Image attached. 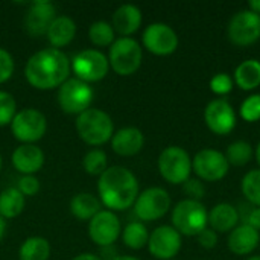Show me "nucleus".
I'll return each mask as SVG.
<instances>
[{
    "label": "nucleus",
    "instance_id": "nucleus-1",
    "mask_svg": "<svg viewBox=\"0 0 260 260\" xmlns=\"http://www.w3.org/2000/svg\"><path fill=\"white\" fill-rule=\"evenodd\" d=\"M72 72L70 59L61 49H43L34 53L24 67L27 82L37 90L59 88Z\"/></svg>",
    "mask_w": 260,
    "mask_h": 260
},
{
    "label": "nucleus",
    "instance_id": "nucleus-2",
    "mask_svg": "<svg viewBox=\"0 0 260 260\" xmlns=\"http://www.w3.org/2000/svg\"><path fill=\"white\" fill-rule=\"evenodd\" d=\"M99 201L111 212H122L134 206L140 187L137 177L123 166H110L98 181Z\"/></svg>",
    "mask_w": 260,
    "mask_h": 260
},
{
    "label": "nucleus",
    "instance_id": "nucleus-3",
    "mask_svg": "<svg viewBox=\"0 0 260 260\" xmlns=\"http://www.w3.org/2000/svg\"><path fill=\"white\" fill-rule=\"evenodd\" d=\"M209 210L201 201L181 200L172 207L171 222L172 227L181 235L189 238H197L203 230L209 227Z\"/></svg>",
    "mask_w": 260,
    "mask_h": 260
},
{
    "label": "nucleus",
    "instance_id": "nucleus-4",
    "mask_svg": "<svg viewBox=\"0 0 260 260\" xmlns=\"http://www.w3.org/2000/svg\"><path fill=\"white\" fill-rule=\"evenodd\" d=\"M76 131L82 142L91 146H101L111 140L114 123L108 113L99 108H88L76 117Z\"/></svg>",
    "mask_w": 260,
    "mask_h": 260
},
{
    "label": "nucleus",
    "instance_id": "nucleus-5",
    "mask_svg": "<svg viewBox=\"0 0 260 260\" xmlns=\"http://www.w3.org/2000/svg\"><path fill=\"white\" fill-rule=\"evenodd\" d=\"M158 172L169 184H184L192 175V157L181 148L171 145L165 148L157 160Z\"/></svg>",
    "mask_w": 260,
    "mask_h": 260
},
{
    "label": "nucleus",
    "instance_id": "nucleus-6",
    "mask_svg": "<svg viewBox=\"0 0 260 260\" xmlns=\"http://www.w3.org/2000/svg\"><path fill=\"white\" fill-rule=\"evenodd\" d=\"M142 59L143 49L140 43L131 37H120L110 47L108 62L113 72L119 76L134 75L140 69Z\"/></svg>",
    "mask_w": 260,
    "mask_h": 260
},
{
    "label": "nucleus",
    "instance_id": "nucleus-7",
    "mask_svg": "<svg viewBox=\"0 0 260 260\" xmlns=\"http://www.w3.org/2000/svg\"><path fill=\"white\" fill-rule=\"evenodd\" d=\"M11 131L21 145H35L47 131V119L37 108H24L17 111L11 122Z\"/></svg>",
    "mask_w": 260,
    "mask_h": 260
},
{
    "label": "nucleus",
    "instance_id": "nucleus-8",
    "mask_svg": "<svg viewBox=\"0 0 260 260\" xmlns=\"http://www.w3.org/2000/svg\"><path fill=\"white\" fill-rule=\"evenodd\" d=\"M230 165L225 154L213 149L204 148L192 157V172L203 183H216L227 177Z\"/></svg>",
    "mask_w": 260,
    "mask_h": 260
},
{
    "label": "nucleus",
    "instance_id": "nucleus-9",
    "mask_svg": "<svg viewBox=\"0 0 260 260\" xmlns=\"http://www.w3.org/2000/svg\"><path fill=\"white\" fill-rule=\"evenodd\" d=\"M172 207L171 195L163 187H148L139 193L134 203V213L140 222H154L161 219Z\"/></svg>",
    "mask_w": 260,
    "mask_h": 260
},
{
    "label": "nucleus",
    "instance_id": "nucleus-10",
    "mask_svg": "<svg viewBox=\"0 0 260 260\" xmlns=\"http://www.w3.org/2000/svg\"><path fill=\"white\" fill-rule=\"evenodd\" d=\"M93 98L94 91L90 84L78 78H69L58 88V104L61 110L67 114L79 116L81 113L90 108Z\"/></svg>",
    "mask_w": 260,
    "mask_h": 260
},
{
    "label": "nucleus",
    "instance_id": "nucleus-11",
    "mask_svg": "<svg viewBox=\"0 0 260 260\" xmlns=\"http://www.w3.org/2000/svg\"><path fill=\"white\" fill-rule=\"evenodd\" d=\"M75 78L90 84L104 79L110 70L108 56L98 49H84L70 61Z\"/></svg>",
    "mask_w": 260,
    "mask_h": 260
},
{
    "label": "nucleus",
    "instance_id": "nucleus-12",
    "mask_svg": "<svg viewBox=\"0 0 260 260\" xmlns=\"http://www.w3.org/2000/svg\"><path fill=\"white\" fill-rule=\"evenodd\" d=\"M227 37L235 46L239 47L254 44L260 38V15L250 9H241L230 18Z\"/></svg>",
    "mask_w": 260,
    "mask_h": 260
},
{
    "label": "nucleus",
    "instance_id": "nucleus-13",
    "mask_svg": "<svg viewBox=\"0 0 260 260\" xmlns=\"http://www.w3.org/2000/svg\"><path fill=\"white\" fill-rule=\"evenodd\" d=\"M142 43H143V47L152 55L168 56V55H172L178 49L180 40L174 27H171L166 23L155 21L146 26V29L143 30Z\"/></svg>",
    "mask_w": 260,
    "mask_h": 260
},
{
    "label": "nucleus",
    "instance_id": "nucleus-14",
    "mask_svg": "<svg viewBox=\"0 0 260 260\" xmlns=\"http://www.w3.org/2000/svg\"><path fill=\"white\" fill-rule=\"evenodd\" d=\"M204 122L216 136H229L238 123V114L225 98L212 99L204 108Z\"/></svg>",
    "mask_w": 260,
    "mask_h": 260
},
{
    "label": "nucleus",
    "instance_id": "nucleus-15",
    "mask_svg": "<svg viewBox=\"0 0 260 260\" xmlns=\"http://www.w3.org/2000/svg\"><path fill=\"white\" fill-rule=\"evenodd\" d=\"M183 247V236L172 225H160L148 241V250L158 260H174Z\"/></svg>",
    "mask_w": 260,
    "mask_h": 260
},
{
    "label": "nucleus",
    "instance_id": "nucleus-16",
    "mask_svg": "<svg viewBox=\"0 0 260 260\" xmlns=\"http://www.w3.org/2000/svg\"><path fill=\"white\" fill-rule=\"evenodd\" d=\"M90 239L99 247L113 245L122 235V225L117 215L111 210H101L88 224Z\"/></svg>",
    "mask_w": 260,
    "mask_h": 260
},
{
    "label": "nucleus",
    "instance_id": "nucleus-17",
    "mask_svg": "<svg viewBox=\"0 0 260 260\" xmlns=\"http://www.w3.org/2000/svg\"><path fill=\"white\" fill-rule=\"evenodd\" d=\"M56 18V8L52 2L38 0L30 3L24 15V29L32 37L46 35L52 21Z\"/></svg>",
    "mask_w": 260,
    "mask_h": 260
},
{
    "label": "nucleus",
    "instance_id": "nucleus-18",
    "mask_svg": "<svg viewBox=\"0 0 260 260\" xmlns=\"http://www.w3.org/2000/svg\"><path fill=\"white\" fill-rule=\"evenodd\" d=\"M111 148L117 155L133 157L145 146V136L136 126H125L117 129L111 137Z\"/></svg>",
    "mask_w": 260,
    "mask_h": 260
},
{
    "label": "nucleus",
    "instance_id": "nucleus-19",
    "mask_svg": "<svg viewBox=\"0 0 260 260\" xmlns=\"http://www.w3.org/2000/svg\"><path fill=\"white\" fill-rule=\"evenodd\" d=\"M207 224L209 229H212L218 235L230 233L233 229H236L241 224L239 210L230 203H218L209 210Z\"/></svg>",
    "mask_w": 260,
    "mask_h": 260
},
{
    "label": "nucleus",
    "instance_id": "nucleus-20",
    "mask_svg": "<svg viewBox=\"0 0 260 260\" xmlns=\"http://www.w3.org/2000/svg\"><path fill=\"white\" fill-rule=\"evenodd\" d=\"M259 244L260 232L242 222L233 229L227 238L229 250L236 256H250L259 247Z\"/></svg>",
    "mask_w": 260,
    "mask_h": 260
},
{
    "label": "nucleus",
    "instance_id": "nucleus-21",
    "mask_svg": "<svg viewBox=\"0 0 260 260\" xmlns=\"http://www.w3.org/2000/svg\"><path fill=\"white\" fill-rule=\"evenodd\" d=\"M12 165L23 175L37 174L44 165V152L37 145H20L12 152Z\"/></svg>",
    "mask_w": 260,
    "mask_h": 260
},
{
    "label": "nucleus",
    "instance_id": "nucleus-22",
    "mask_svg": "<svg viewBox=\"0 0 260 260\" xmlns=\"http://www.w3.org/2000/svg\"><path fill=\"white\" fill-rule=\"evenodd\" d=\"M142 21L143 15L140 8L131 3H125L114 11L111 26L120 37H131L140 29Z\"/></svg>",
    "mask_w": 260,
    "mask_h": 260
},
{
    "label": "nucleus",
    "instance_id": "nucleus-23",
    "mask_svg": "<svg viewBox=\"0 0 260 260\" xmlns=\"http://www.w3.org/2000/svg\"><path fill=\"white\" fill-rule=\"evenodd\" d=\"M76 35V23L73 18L67 15H56V18L52 21L46 37L53 49H61L73 41Z\"/></svg>",
    "mask_w": 260,
    "mask_h": 260
},
{
    "label": "nucleus",
    "instance_id": "nucleus-24",
    "mask_svg": "<svg viewBox=\"0 0 260 260\" xmlns=\"http://www.w3.org/2000/svg\"><path fill=\"white\" fill-rule=\"evenodd\" d=\"M233 81L242 91H253L260 87V61L250 58L242 61L233 73Z\"/></svg>",
    "mask_w": 260,
    "mask_h": 260
},
{
    "label": "nucleus",
    "instance_id": "nucleus-25",
    "mask_svg": "<svg viewBox=\"0 0 260 260\" xmlns=\"http://www.w3.org/2000/svg\"><path fill=\"white\" fill-rule=\"evenodd\" d=\"M102 203L91 193L81 192L70 201V212L79 221H91L101 212Z\"/></svg>",
    "mask_w": 260,
    "mask_h": 260
},
{
    "label": "nucleus",
    "instance_id": "nucleus-26",
    "mask_svg": "<svg viewBox=\"0 0 260 260\" xmlns=\"http://www.w3.org/2000/svg\"><path fill=\"white\" fill-rule=\"evenodd\" d=\"M24 210V197L17 187H8L0 193V216L12 219Z\"/></svg>",
    "mask_w": 260,
    "mask_h": 260
},
{
    "label": "nucleus",
    "instance_id": "nucleus-27",
    "mask_svg": "<svg viewBox=\"0 0 260 260\" xmlns=\"http://www.w3.org/2000/svg\"><path fill=\"white\" fill-rule=\"evenodd\" d=\"M49 257H50V244L47 239L41 236L27 238L18 250L20 260H49Z\"/></svg>",
    "mask_w": 260,
    "mask_h": 260
},
{
    "label": "nucleus",
    "instance_id": "nucleus-28",
    "mask_svg": "<svg viewBox=\"0 0 260 260\" xmlns=\"http://www.w3.org/2000/svg\"><path fill=\"white\" fill-rule=\"evenodd\" d=\"M149 235L151 233H149V230L146 229V225L143 222L133 221L122 230V241L128 248L137 251V250H142V248L148 247Z\"/></svg>",
    "mask_w": 260,
    "mask_h": 260
},
{
    "label": "nucleus",
    "instance_id": "nucleus-29",
    "mask_svg": "<svg viewBox=\"0 0 260 260\" xmlns=\"http://www.w3.org/2000/svg\"><path fill=\"white\" fill-rule=\"evenodd\" d=\"M253 157H254L253 145L247 140H235L227 146V151H225V158L229 165L236 166V168L247 166Z\"/></svg>",
    "mask_w": 260,
    "mask_h": 260
},
{
    "label": "nucleus",
    "instance_id": "nucleus-30",
    "mask_svg": "<svg viewBox=\"0 0 260 260\" xmlns=\"http://www.w3.org/2000/svg\"><path fill=\"white\" fill-rule=\"evenodd\" d=\"M241 190L250 206L260 207V169H251L244 175Z\"/></svg>",
    "mask_w": 260,
    "mask_h": 260
},
{
    "label": "nucleus",
    "instance_id": "nucleus-31",
    "mask_svg": "<svg viewBox=\"0 0 260 260\" xmlns=\"http://www.w3.org/2000/svg\"><path fill=\"white\" fill-rule=\"evenodd\" d=\"M116 32L113 29V26L105 21V20H98L94 21L90 29H88V37H90V41L94 44V46H99V47H107V46H111L114 41H116Z\"/></svg>",
    "mask_w": 260,
    "mask_h": 260
},
{
    "label": "nucleus",
    "instance_id": "nucleus-32",
    "mask_svg": "<svg viewBox=\"0 0 260 260\" xmlns=\"http://www.w3.org/2000/svg\"><path fill=\"white\" fill-rule=\"evenodd\" d=\"M82 166L85 169L87 174L90 175H96V177H101L107 169H108V157L107 154L96 148V149H91L88 151L84 158H82Z\"/></svg>",
    "mask_w": 260,
    "mask_h": 260
},
{
    "label": "nucleus",
    "instance_id": "nucleus-33",
    "mask_svg": "<svg viewBox=\"0 0 260 260\" xmlns=\"http://www.w3.org/2000/svg\"><path fill=\"white\" fill-rule=\"evenodd\" d=\"M239 117L245 122L254 123L260 120V93L250 94L239 107Z\"/></svg>",
    "mask_w": 260,
    "mask_h": 260
},
{
    "label": "nucleus",
    "instance_id": "nucleus-34",
    "mask_svg": "<svg viewBox=\"0 0 260 260\" xmlns=\"http://www.w3.org/2000/svg\"><path fill=\"white\" fill-rule=\"evenodd\" d=\"M17 114V102L14 96L5 90H0V126L11 125Z\"/></svg>",
    "mask_w": 260,
    "mask_h": 260
},
{
    "label": "nucleus",
    "instance_id": "nucleus-35",
    "mask_svg": "<svg viewBox=\"0 0 260 260\" xmlns=\"http://www.w3.org/2000/svg\"><path fill=\"white\" fill-rule=\"evenodd\" d=\"M209 87H210L212 93H215L216 96H227L229 93H232V90L235 87V81H233V76L221 72V73H216L210 79Z\"/></svg>",
    "mask_w": 260,
    "mask_h": 260
},
{
    "label": "nucleus",
    "instance_id": "nucleus-36",
    "mask_svg": "<svg viewBox=\"0 0 260 260\" xmlns=\"http://www.w3.org/2000/svg\"><path fill=\"white\" fill-rule=\"evenodd\" d=\"M183 190L189 200H195V201H201L206 195V186L198 178H189L183 184Z\"/></svg>",
    "mask_w": 260,
    "mask_h": 260
},
{
    "label": "nucleus",
    "instance_id": "nucleus-37",
    "mask_svg": "<svg viewBox=\"0 0 260 260\" xmlns=\"http://www.w3.org/2000/svg\"><path fill=\"white\" fill-rule=\"evenodd\" d=\"M14 69H15V64H14L12 55L6 49L0 47V84L6 82L12 76Z\"/></svg>",
    "mask_w": 260,
    "mask_h": 260
},
{
    "label": "nucleus",
    "instance_id": "nucleus-38",
    "mask_svg": "<svg viewBox=\"0 0 260 260\" xmlns=\"http://www.w3.org/2000/svg\"><path fill=\"white\" fill-rule=\"evenodd\" d=\"M17 189L21 192L23 197H34L40 190V181L35 175H23L18 180Z\"/></svg>",
    "mask_w": 260,
    "mask_h": 260
},
{
    "label": "nucleus",
    "instance_id": "nucleus-39",
    "mask_svg": "<svg viewBox=\"0 0 260 260\" xmlns=\"http://www.w3.org/2000/svg\"><path fill=\"white\" fill-rule=\"evenodd\" d=\"M197 239H198V244H200L201 248H204V250H213V248H216V245H218L219 235H218L216 232H213L212 229L207 227L206 230H203V232L197 236Z\"/></svg>",
    "mask_w": 260,
    "mask_h": 260
},
{
    "label": "nucleus",
    "instance_id": "nucleus-40",
    "mask_svg": "<svg viewBox=\"0 0 260 260\" xmlns=\"http://www.w3.org/2000/svg\"><path fill=\"white\" fill-rule=\"evenodd\" d=\"M242 224L250 225L251 229L260 232V207H251L247 210V213L241 218Z\"/></svg>",
    "mask_w": 260,
    "mask_h": 260
},
{
    "label": "nucleus",
    "instance_id": "nucleus-41",
    "mask_svg": "<svg viewBox=\"0 0 260 260\" xmlns=\"http://www.w3.org/2000/svg\"><path fill=\"white\" fill-rule=\"evenodd\" d=\"M72 260H102L99 256L93 254V253H82V254H78L75 256Z\"/></svg>",
    "mask_w": 260,
    "mask_h": 260
},
{
    "label": "nucleus",
    "instance_id": "nucleus-42",
    "mask_svg": "<svg viewBox=\"0 0 260 260\" xmlns=\"http://www.w3.org/2000/svg\"><path fill=\"white\" fill-rule=\"evenodd\" d=\"M248 9L253 11L254 14L260 15V0H251V2H248Z\"/></svg>",
    "mask_w": 260,
    "mask_h": 260
},
{
    "label": "nucleus",
    "instance_id": "nucleus-43",
    "mask_svg": "<svg viewBox=\"0 0 260 260\" xmlns=\"http://www.w3.org/2000/svg\"><path fill=\"white\" fill-rule=\"evenodd\" d=\"M5 232H6V219L0 216V241L5 236Z\"/></svg>",
    "mask_w": 260,
    "mask_h": 260
},
{
    "label": "nucleus",
    "instance_id": "nucleus-44",
    "mask_svg": "<svg viewBox=\"0 0 260 260\" xmlns=\"http://www.w3.org/2000/svg\"><path fill=\"white\" fill-rule=\"evenodd\" d=\"M254 158H256V161H257L260 169V140L259 143H257V146H256V149H254Z\"/></svg>",
    "mask_w": 260,
    "mask_h": 260
},
{
    "label": "nucleus",
    "instance_id": "nucleus-45",
    "mask_svg": "<svg viewBox=\"0 0 260 260\" xmlns=\"http://www.w3.org/2000/svg\"><path fill=\"white\" fill-rule=\"evenodd\" d=\"M111 260H140L134 256H114Z\"/></svg>",
    "mask_w": 260,
    "mask_h": 260
},
{
    "label": "nucleus",
    "instance_id": "nucleus-46",
    "mask_svg": "<svg viewBox=\"0 0 260 260\" xmlns=\"http://www.w3.org/2000/svg\"><path fill=\"white\" fill-rule=\"evenodd\" d=\"M245 260H260V254L259 256H250V257H247Z\"/></svg>",
    "mask_w": 260,
    "mask_h": 260
},
{
    "label": "nucleus",
    "instance_id": "nucleus-47",
    "mask_svg": "<svg viewBox=\"0 0 260 260\" xmlns=\"http://www.w3.org/2000/svg\"><path fill=\"white\" fill-rule=\"evenodd\" d=\"M2 165H3V160H2V154H0V171H2Z\"/></svg>",
    "mask_w": 260,
    "mask_h": 260
},
{
    "label": "nucleus",
    "instance_id": "nucleus-48",
    "mask_svg": "<svg viewBox=\"0 0 260 260\" xmlns=\"http://www.w3.org/2000/svg\"><path fill=\"white\" fill-rule=\"evenodd\" d=\"M174 260H175V259H174Z\"/></svg>",
    "mask_w": 260,
    "mask_h": 260
}]
</instances>
